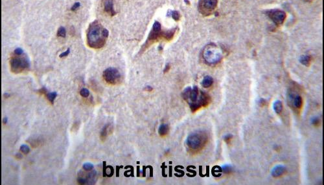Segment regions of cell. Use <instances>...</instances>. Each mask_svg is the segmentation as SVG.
<instances>
[{"instance_id": "1f68e13d", "label": "cell", "mask_w": 324, "mask_h": 185, "mask_svg": "<svg viewBox=\"0 0 324 185\" xmlns=\"http://www.w3.org/2000/svg\"><path fill=\"white\" fill-rule=\"evenodd\" d=\"M259 104H260V106H265L266 105V101L265 99L263 98H261L259 100Z\"/></svg>"}, {"instance_id": "484cf974", "label": "cell", "mask_w": 324, "mask_h": 185, "mask_svg": "<svg viewBox=\"0 0 324 185\" xmlns=\"http://www.w3.org/2000/svg\"><path fill=\"white\" fill-rule=\"evenodd\" d=\"M171 16H172L173 18L174 19H175L176 21H178V19H180V14H179V13H178L177 11H171Z\"/></svg>"}, {"instance_id": "7402d4cb", "label": "cell", "mask_w": 324, "mask_h": 185, "mask_svg": "<svg viewBox=\"0 0 324 185\" xmlns=\"http://www.w3.org/2000/svg\"><path fill=\"white\" fill-rule=\"evenodd\" d=\"M20 150L21 151V152H22V153H23V154L27 155V154H28L29 153V152H30V148H29V146H27V145H24V144H23V145H21V146H20Z\"/></svg>"}, {"instance_id": "8fae6325", "label": "cell", "mask_w": 324, "mask_h": 185, "mask_svg": "<svg viewBox=\"0 0 324 185\" xmlns=\"http://www.w3.org/2000/svg\"><path fill=\"white\" fill-rule=\"evenodd\" d=\"M287 172V168L283 165H277L273 168L271 171V175L274 177H279Z\"/></svg>"}, {"instance_id": "44dd1931", "label": "cell", "mask_w": 324, "mask_h": 185, "mask_svg": "<svg viewBox=\"0 0 324 185\" xmlns=\"http://www.w3.org/2000/svg\"><path fill=\"white\" fill-rule=\"evenodd\" d=\"M222 171H223L224 174H230L232 171V168L231 166H229V165H224V166L222 167Z\"/></svg>"}, {"instance_id": "74e56055", "label": "cell", "mask_w": 324, "mask_h": 185, "mask_svg": "<svg viewBox=\"0 0 324 185\" xmlns=\"http://www.w3.org/2000/svg\"><path fill=\"white\" fill-rule=\"evenodd\" d=\"M305 1H309V0H305Z\"/></svg>"}, {"instance_id": "ac0fdd59", "label": "cell", "mask_w": 324, "mask_h": 185, "mask_svg": "<svg viewBox=\"0 0 324 185\" xmlns=\"http://www.w3.org/2000/svg\"><path fill=\"white\" fill-rule=\"evenodd\" d=\"M299 62H301V64L305 65L307 67H308L309 66V65L311 64V57L309 55L301 56L300 58H299Z\"/></svg>"}, {"instance_id": "e575fe53", "label": "cell", "mask_w": 324, "mask_h": 185, "mask_svg": "<svg viewBox=\"0 0 324 185\" xmlns=\"http://www.w3.org/2000/svg\"><path fill=\"white\" fill-rule=\"evenodd\" d=\"M145 89L146 91H151L152 90V87L151 86H147Z\"/></svg>"}, {"instance_id": "d6986e66", "label": "cell", "mask_w": 324, "mask_h": 185, "mask_svg": "<svg viewBox=\"0 0 324 185\" xmlns=\"http://www.w3.org/2000/svg\"><path fill=\"white\" fill-rule=\"evenodd\" d=\"M57 96V92H47L46 94V97L48 100H49L51 104H54V101H55V99L56 98V97Z\"/></svg>"}, {"instance_id": "5bb4252c", "label": "cell", "mask_w": 324, "mask_h": 185, "mask_svg": "<svg viewBox=\"0 0 324 185\" xmlns=\"http://www.w3.org/2000/svg\"><path fill=\"white\" fill-rule=\"evenodd\" d=\"M273 109L275 111V113L277 114H281L283 109V103L281 100H275L274 104H273Z\"/></svg>"}, {"instance_id": "83f0119b", "label": "cell", "mask_w": 324, "mask_h": 185, "mask_svg": "<svg viewBox=\"0 0 324 185\" xmlns=\"http://www.w3.org/2000/svg\"><path fill=\"white\" fill-rule=\"evenodd\" d=\"M14 54L15 55H22L23 54V51L21 48L20 47H18L16 48L15 50L14 51Z\"/></svg>"}, {"instance_id": "4316f807", "label": "cell", "mask_w": 324, "mask_h": 185, "mask_svg": "<svg viewBox=\"0 0 324 185\" xmlns=\"http://www.w3.org/2000/svg\"><path fill=\"white\" fill-rule=\"evenodd\" d=\"M232 138H233V135H232L231 134H228V135H225L224 139L225 142H226V143L229 144V142H230V141L232 139Z\"/></svg>"}, {"instance_id": "f546056e", "label": "cell", "mask_w": 324, "mask_h": 185, "mask_svg": "<svg viewBox=\"0 0 324 185\" xmlns=\"http://www.w3.org/2000/svg\"><path fill=\"white\" fill-rule=\"evenodd\" d=\"M37 92H38V93L41 94H47V90L46 88H45V87H42V88H41V89H40L39 90H38Z\"/></svg>"}, {"instance_id": "836d02e7", "label": "cell", "mask_w": 324, "mask_h": 185, "mask_svg": "<svg viewBox=\"0 0 324 185\" xmlns=\"http://www.w3.org/2000/svg\"><path fill=\"white\" fill-rule=\"evenodd\" d=\"M16 159H21L23 158V156H22V155L21 154V153H18L16 155Z\"/></svg>"}, {"instance_id": "d590c367", "label": "cell", "mask_w": 324, "mask_h": 185, "mask_svg": "<svg viewBox=\"0 0 324 185\" xmlns=\"http://www.w3.org/2000/svg\"><path fill=\"white\" fill-rule=\"evenodd\" d=\"M3 96H4L5 98H9V96H10V94L8 93V92H5V93H4Z\"/></svg>"}, {"instance_id": "9c48e42d", "label": "cell", "mask_w": 324, "mask_h": 185, "mask_svg": "<svg viewBox=\"0 0 324 185\" xmlns=\"http://www.w3.org/2000/svg\"><path fill=\"white\" fill-rule=\"evenodd\" d=\"M268 14L270 18L277 25H281L286 18L285 12L279 10H272L268 12Z\"/></svg>"}, {"instance_id": "4fadbf2b", "label": "cell", "mask_w": 324, "mask_h": 185, "mask_svg": "<svg viewBox=\"0 0 324 185\" xmlns=\"http://www.w3.org/2000/svg\"><path fill=\"white\" fill-rule=\"evenodd\" d=\"M291 98H290L291 100H292V102H293V104L295 108H296L297 109H301L302 106H303V98H302V97L299 95V94H296V95H291Z\"/></svg>"}, {"instance_id": "f1b7e54d", "label": "cell", "mask_w": 324, "mask_h": 185, "mask_svg": "<svg viewBox=\"0 0 324 185\" xmlns=\"http://www.w3.org/2000/svg\"><path fill=\"white\" fill-rule=\"evenodd\" d=\"M69 53H70V49L69 48V49H67L66 51H65V52L62 53L61 54H60V55H59V57H60V58L66 57H67V56L69 54Z\"/></svg>"}, {"instance_id": "603a6c76", "label": "cell", "mask_w": 324, "mask_h": 185, "mask_svg": "<svg viewBox=\"0 0 324 185\" xmlns=\"http://www.w3.org/2000/svg\"><path fill=\"white\" fill-rule=\"evenodd\" d=\"M83 169L85 171H90L93 169V165L90 162H86L83 164Z\"/></svg>"}, {"instance_id": "d4e9b609", "label": "cell", "mask_w": 324, "mask_h": 185, "mask_svg": "<svg viewBox=\"0 0 324 185\" xmlns=\"http://www.w3.org/2000/svg\"><path fill=\"white\" fill-rule=\"evenodd\" d=\"M312 124L314 126H318L320 124V119L318 116H314L311 120Z\"/></svg>"}, {"instance_id": "e0dca14e", "label": "cell", "mask_w": 324, "mask_h": 185, "mask_svg": "<svg viewBox=\"0 0 324 185\" xmlns=\"http://www.w3.org/2000/svg\"><path fill=\"white\" fill-rule=\"evenodd\" d=\"M169 132V126L166 124H163L159 126L158 128V133L160 136H165Z\"/></svg>"}, {"instance_id": "d6a6232c", "label": "cell", "mask_w": 324, "mask_h": 185, "mask_svg": "<svg viewBox=\"0 0 324 185\" xmlns=\"http://www.w3.org/2000/svg\"><path fill=\"white\" fill-rule=\"evenodd\" d=\"M170 67H171V66H170V65H169V64H167L166 66H165V69H164V73L168 72L169 69H170Z\"/></svg>"}, {"instance_id": "8d00e7d4", "label": "cell", "mask_w": 324, "mask_h": 185, "mask_svg": "<svg viewBox=\"0 0 324 185\" xmlns=\"http://www.w3.org/2000/svg\"><path fill=\"white\" fill-rule=\"evenodd\" d=\"M7 120H8V118H7V117H5L3 119V123L4 124H6L7 123Z\"/></svg>"}, {"instance_id": "7a4b0ae2", "label": "cell", "mask_w": 324, "mask_h": 185, "mask_svg": "<svg viewBox=\"0 0 324 185\" xmlns=\"http://www.w3.org/2000/svg\"><path fill=\"white\" fill-rule=\"evenodd\" d=\"M109 32L98 21L90 23L87 31V44L89 47L100 49L105 45Z\"/></svg>"}, {"instance_id": "4dcf8cb0", "label": "cell", "mask_w": 324, "mask_h": 185, "mask_svg": "<svg viewBox=\"0 0 324 185\" xmlns=\"http://www.w3.org/2000/svg\"><path fill=\"white\" fill-rule=\"evenodd\" d=\"M80 6H81V3H80L79 2H77V3H75V4L73 5L72 6V7L71 8V10L72 11H76V10H77V9L79 8Z\"/></svg>"}, {"instance_id": "5b68a950", "label": "cell", "mask_w": 324, "mask_h": 185, "mask_svg": "<svg viewBox=\"0 0 324 185\" xmlns=\"http://www.w3.org/2000/svg\"><path fill=\"white\" fill-rule=\"evenodd\" d=\"M10 66L11 71L14 73H21L29 69L30 62L27 56L24 53L20 55L14 54L11 58Z\"/></svg>"}, {"instance_id": "7c38bea8", "label": "cell", "mask_w": 324, "mask_h": 185, "mask_svg": "<svg viewBox=\"0 0 324 185\" xmlns=\"http://www.w3.org/2000/svg\"><path fill=\"white\" fill-rule=\"evenodd\" d=\"M104 9L110 16H114L116 14L113 9V0H105L104 1Z\"/></svg>"}, {"instance_id": "30bf717a", "label": "cell", "mask_w": 324, "mask_h": 185, "mask_svg": "<svg viewBox=\"0 0 324 185\" xmlns=\"http://www.w3.org/2000/svg\"><path fill=\"white\" fill-rule=\"evenodd\" d=\"M200 8L205 11H212L216 8L217 0H200Z\"/></svg>"}, {"instance_id": "ba28073f", "label": "cell", "mask_w": 324, "mask_h": 185, "mask_svg": "<svg viewBox=\"0 0 324 185\" xmlns=\"http://www.w3.org/2000/svg\"><path fill=\"white\" fill-rule=\"evenodd\" d=\"M97 176V172L93 169L91 170L90 172L88 174H83L81 172V174L79 176L78 182L81 184H93L95 182Z\"/></svg>"}, {"instance_id": "cb8c5ba5", "label": "cell", "mask_w": 324, "mask_h": 185, "mask_svg": "<svg viewBox=\"0 0 324 185\" xmlns=\"http://www.w3.org/2000/svg\"><path fill=\"white\" fill-rule=\"evenodd\" d=\"M80 94H81L83 97H84V98H87V97H88L89 95V90L86 88L82 89L81 90V91H80Z\"/></svg>"}, {"instance_id": "2e32d148", "label": "cell", "mask_w": 324, "mask_h": 185, "mask_svg": "<svg viewBox=\"0 0 324 185\" xmlns=\"http://www.w3.org/2000/svg\"><path fill=\"white\" fill-rule=\"evenodd\" d=\"M110 130H111V126L110 124H107L104 126L102 130L101 131L100 137L102 140H105L107 137L108 133L110 132Z\"/></svg>"}, {"instance_id": "ffe728a7", "label": "cell", "mask_w": 324, "mask_h": 185, "mask_svg": "<svg viewBox=\"0 0 324 185\" xmlns=\"http://www.w3.org/2000/svg\"><path fill=\"white\" fill-rule=\"evenodd\" d=\"M57 36L59 37L65 38L66 36V30L64 27H60L58 29L57 31Z\"/></svg>"}, {"instance_id": "8992f818", "label": "cell", "mask_w": 324, "mask_h": 185, "mask_svg": "<svg viewBox=\"0 0 324 185\" xmlns=\"http://www.w3.org/2000/svg\"><path fill=\"white\" fill-rule=\"evenodd\" d=\"M203 58L207 64L215 65L221 62L222 58V51L214 45L206 46L203 51Z\"/></svg>"}, {"instance_id": "6da1fadb", "label": "cell", "mask_w": 324, "mask_h": 185, "mask_svg": "<svg viewBox=\"0 0 324 185\" xmlns=\"http://www.w3.org/2000/svg\"><path fill=\"white\" fill-rule=\"evenodd\" d=\"M182 96L189 104L193 113L208 106L211 102V96L196 86L193 87H186L182 92Z\"/></svg>"}, {"instance_id": "9a60e30c", "label": "cell", "mask_w": 324, "mask_h": 185, "mask_svg": "<svg viewBox=\"0 0 324 185\" xmlns=\"http://www.w3.org/2000/svg\"><path fill=\"white\" fill-rule=\"evenodd\" d=\"M213 79L211 76H205L202 82V86L204 88H208L213 84Z\"/></svg>"}, {"instance_id": "3957f363", "label": "cell", "mask_w": 324, "mask_h": 185, "mask_svg": "<svg viewBox=\"0 0 324 185\" xmlns=\"http://www.w3.org/2000/svg\"><path fill=\"white\" fill-rule=\"evenodd\" d=\"M175 29H172V30L169 31L168 32L162 33L160 23L158 22V21H156L154 23L151 32L149 34L148 39L147 40L143 46V49L142 51L145 50L147 47H149L151 45V43L157 42L159 39H161L162 37L165 38L167 41L171 40L173 38L174 35H175Z\"/></svg>"}, {"instance_id": "277c9868", "label": "cell", "mask_w": 324, "mask_h": 185, "mask_svg": "<svg viewBox=\"0 0 324 185\" xmlns=\"http://www.w3.org/2000/svg\"><path fill=\"white\" fill-rule=\"evenodd\" d=\"M208 142V135L205 131H195L188 136L186 140L187 146L193 151L202 150Z\"/></svg>"}, {"instance_id": "52a82bcc", "label": "cell", "mask_w": 324, "mask_h": 185, "mask_svg": "<svg viewBox=\"0 0 324 185\" xmlns=\"http://www.w3.org/2000/svg\"><path fill=\"white\" fill-rule=\"evenodd\" d=\"M103 78L108 84L115 85L121 80V74L119 71L114 67H108L103 72Z\"/></svg>"}]
</instances>
